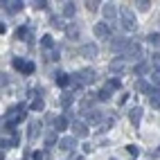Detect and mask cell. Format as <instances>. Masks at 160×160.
<instances>
[{
	"mask_svg": "<svg viewBox=\"0 0 160 160\" xmlns=\"http://www.w3.org/2000/svg\"><path fill=\"white\" fill-rule=\"evenodd\" d=\"M23 117H25V108H23V106H12V108L5 113V124H2V129H7L5 133H14L12 129L23 120Z\"/></svg>",
	"mask_w": 160,
	"mask_h": 160,
	"instance_id": "obj_1",
	"label": "cell"
},
{
	"mask_svg": "<svg viewBox=\"0 0 160 160\" xmlns=\"http://www.w3.org/2000/svg\"><path fill=\"white\" fill-rule=\"evenodd\" d=\"M120 20H122V27H124V29H135V25H138L135 14H133V9H131L129 5L120 7Z\"/></svg>",
	"mask_w": 160,
	"mask_h": 160,
	"instance_id": "obj_2",
	"label": "cell"
},
{
	"mask_svg": "<svg viewBox=\"0 0 160 160\" xmlns=\"http://www.w3.org/2000/svg\"><path fill=\"white\" fill-rule=\"evenodd\" d=\"M77 79H79L81 86H88V83H92L95 79H97V72H95L92 68H83V70L77 72Z\"/></svg>",
	"mask_w": 160,
	"mask_h": 160,
	"instance_id": "obj_3",
	"label": "cell"
},
{
	"mask_svg": "<svg viewBox=\"0 0 160 160\" xmlns=\"http://www.w3.org/2000/svg\"><path fill=\"white\" fill-rule=\"evenodd\" d=\"M124 59H142V48L133 41H129V45L124 50Z\"/></svg>",
	"mask_w": 160,
	"mask_h": 160,
	"instance_id": "obj_4",
	"label": "cell"
},
{
	"mask_svg": "<svg viewBox=\"0 0 160 160\" xmlns=\"http://www.w3.org/2000/svg\"><path fill=\"white\" fill-rule=\"evenodd\" d=\"M95 36H97L99 41L111 38V27H108V23H95Z\"/></svg>",
	"mask_w": 160,
	"mask_h": 160,
	"instance_id": "obj_5",
	"label": "cell"
},
{
	"mask_svg": "<svg viewBox=\"0 0 160 160\" xmlns=\"http://www.w3.org/2000/svg\"><path fill=\"white\" fill-rule=\"evenodd\" d=\"M97 45H95V43H86V45H81L79 48V54L83 57V59H95V57H97Z\"/></svg>",
	"mask_w": 160,
	"mask_h": 160,
	"instance_id": "obj_6",
	"label": "cell"
},
{
	"mask_svg": "<svg viewBox=\"0 0 160 160\" xmlns=\"http://www.w3.org/2000/svg\"><path fill=\"white\" fill-rule=\"evenodd\" d=\"M102 12H104V18H106V20H115V18H117V7H115L113 2H106V5L102 7Z\"/></svg>",
	"mask_w": 160,
	"mask_h": 160,
	"instance_id": "obj_7",
	"label": "cell"
},
{
	"mask_svg": "<svg viewBox=\"0 0 160 160\" xmlns=\"http://www.w3.org/2000/svg\"><path fill=\"white\" fill-rule=\"evenodd\" d=\"M129 120H131L133 126H140V122H142V108L140 106H135V108L129 111Z\"/></svg>",
	"mask_w": 160,
	"mask_h": 160,
	"instance_id": "obj_8",
	"label": "cell"
},
{
	"mask_svg": "<svg viewBox=\"0 0 160 160\" xmlns=\"http://www.w3.org/2000/svg\"><path fill=\"white\" fill-rule=\"evenodd\" d=\"M74 147H77V138H61L59 140V149H63V151H72Z\"/></svg>",
	"mask_w": 160,
	"mask_h": 160,
	"instance_id": "obj_9",
	"label": "cell"
},
{
	"mask_svg": "<svg viewBox=\"0 0 160 160\" xmlns=\"http://www.w3.org/2000/svg\"><path fill=\"white\" fill-rule=\"evenodd\" d=\"M72 131H74V138H86V135H88V126L83 124V122H77V120H74Z\"/></svg>",
	"mask_w": 160,
	"mask_h": 160,
	"instance_id": "obj_10",
	"label": "cell"
},
{
	"mask_svg": "<svg viewBox=\"0 0 160 160\" xmlns=\"http://www.w3.org/2000/svg\"><path fill=\"white\" fill-rule=\"evenodd\" d=\"M126 45H129V41H126V38H122V36H115V38L111 41V48H113L115 52H122V50H126Z\"/></svg>",
	"mask_w": 160,
	"mask_h": 160,
	"instance_id": "obj_11",
	"label": "cell"
},
{
	"mask_svg": "<svg viewBox=\"0 0 160 160\" xmlns=\"http://www.w3.org/2000/svg\"><path fill=\"white\" fill-rule=\"evenodd\" d=\"M2 5H5L7 12L16 14V12H20V9H23V0H7V2H2Z\"/></svg>",
	"mask_w": 160,
	"mask_h": 160,
	"instance_id": "obj_12",
	"label": "cell"
},
{
	"mask_svg": "<svg viewBox=\"0 0 160 160\" xmlns=\"http://www.w3.org/2000/svg\"><path fill=\"white\" fill-rule=\"evenodd\" d=\"M147 97H149V102H151V104L160 106V88H149V90H147Z\"/></svg>",
	"mask_w": 160,
	"mask_h": 160,
	"instance_id": "obj_13",
	"label": "cell"
},
{
	"mask_svg": "<svg viewBox=\"0 0 160 160\" xmlns=\"http://www.w3.org/2000/svg\"><path fill=\"white\" fill-rule=\"evenodd\" d=\"M38 129H41V122L38 120L29 122V140H36V138H38Z\"/></svg>",
	"mask_w": 160,
	"mask_h": 160,
	"instance_id": "obj_14",
	"label": "cell"
},
{
	"mask_svg": "<svg viewBox=\"0 0 160 160\" xmlns=\"http://www.w3.org/2000/svg\"><path fill=\"white\" fill-rule=\"evenodd\" d=\"M54 81H57V86H68V83H70V77H68L66 72H57V74H54Z\"/></svg>",
	"mask_w": 160,
	"mask_h": 160,
	"instance_id": "obj_15",
	"label": "cell"
},
{
	"mask_svg": "<svg viewBox=\"0 0 160 160\" xmlns=\"http://www.w3.org/2000/svg\"><path fill=\"white\" fill-rule=\"evenodd\" d=\"M74 14H77V7H74V2H66V5H63V16H66V18H72Z\"/></svg>",
	"mask_w": 160,
	"mask_h": 160,
	"instance_id": "obj_16",
	"label": "cell"
},
{
	"mask_svg": "<svg viewBox=\"0 0 160 160\" xmlns=\"http://www.w3.org/2000/svg\"><path fill=\"white\" fill-rule=\"evenodd\" d=\"M88 122H90V124H99V122H102V111L92 108V111L88 113Z\"/></svg>",
	"mask_w": 160,
	"mask_h": 160,
	"instance_id": "obj_17",
	"label": "cell"
},
{
	"mask_svg": "<svg viewBox=\"0 0 160 160\" xmlns=\"http://www.w3.org/2000/svg\"><path fill=\"white\" fill-rule=\"evenodd\" d=\"M74 97H77V95H72V92H66V95L61 97V106H63V108H70V106H72V102H74Z\"/></svg>",
	"mask_w": 160,
	"mask_h": 160,
	"instance_id": "obj_18",
	"label": "cell"
},
{
	"mask_svg": "<svg viewBox=\"0 0 160 160\" xmlns=\"http://www.w3.org/2000/svg\"><path fill=\"white\" fill-rule=\"evenodd\" d=\"M124 70V61L122 59H115L113 63H111V72H115V74H120Z\"/></svg>",
	"mask_w": 160,
	"mask_h": 160,
	"instance_id": "obj_19",
	"label": "cell"
},
{
	"mask_svg": "<svg viewBox=\"0 0 160 160\" xmlns=\"http://www.w3.org/2000/svg\"><path fill=\"white\" fill-rule=\"evenodd\" d=\"M147 41H149L153 48H160V32H151V34L147 36Z\"/></svg>",
	"mask_w": 160,
	"mask_h": 160,
	"instance_id": "obj_20",
	"label": "cell"
},
{
	"mask_svg": "<svg viewBox=\"0 0 160 160\" xmlns=\"http://www.w3.org/2000/svg\"><path fill=\"white\" fill-rule=\"evenodd\" d=\"M66 126H68L66 117H57V120H54V131H66Z\"/></svg>",
	"mask_w": 160,
	"mask_h": 160,
	"instance_id": "obj_21",
	"label": "cell"
},
{
	"mask_svg": "<svg viewBox=\"0 0 160 160\" xmlns=\"http://www.w3.org/2000/svg\"><path fill=\"white\" fill-rule=\"evenodd\" d=\"M66 34H68V38H79V27L77 25H68V29H66Z\"/></svg>",
	"mask_w": 160,
	"mask_h": 160,
	"instance_id": "obj_22",
	"label": "cell"
},
{
	"mask_svg": "<svg viewBox=\"0 0 160 160\" xmlns=\"http://www.w3.org/2000/svg\"><path fill=\"white\" fill-rule=\"evenodd\" d=\"M18 144V135H12V138H2V149H9V147H16Z\"/></svg>",
	"mask_w": 160,
	"mask_h": 160,
	"instance_id": "obj_23",
	"label": "cell"
},
{
	"mask_svg": "<svg viewBox=\"0 0 160 160\" xmlns=\"http://www.w3.org/2000/svg\"><path fill=\"white\" fill-rule=\"evenodd\" d=\"M111 90H113V88H108V86H106V88H102V90L97 92V99H102V102L111 99Z\"/></svg>",
	"mask_w": 160,
	"mask_h": 160,
	"instance_id": "obj_24",
	"label": "cell"
},
{
	"mask_svg": "<svg viewBox=\"0 0 160 160\" xmlns=\"http://www.w3.org/2000/svg\"><path fill=\"white\" fill-rule=\"evenodd\" d=\"M43 106H45L43 97H34V102H32V111H43Z\"/></svg>",
	"mask_w": 160,
	"mask_h": 160,
	"instance_id": "obj_25",
	"label": "cell"
},
{
	"mask_svg": "<svg viewBox=\"0 0 160 160\" xmlns=\"http://www.w3.org/2000/svg\"><path fill=\"white\" fill-rule=\"evenodd\" d=\"M147 70H149V66H147V61H140V63H138V66L133 68V72H135V74H144Z\"/></svg>",
	"mask_w": 160,
	"mask_h": 160,
	"instance_id": "obj_26",
	"label": "cell"
},
{
	"mask_svg": "<svg viewBox=\"0 0 160 160\" xmlns=\"http://www.w3.org/2000/svg\"><path fill=\"white\" fill-rule=\"evenodd\" d=\"M52 25L61 27V29H68V23H63V18H59V16H52Z\"/></svg>",
	"mask_w": 160,
	"mask_h": 160,
	"instance_id": "obj_27",
	"label": "cell"
},
{
	"mask_svg": "<svg viewBox=\"0 0 160 160\" xmlns=\"http://www.w3.org/2000/svg\"><path fill=\"white\" fill-rule=\"evenodd\" d=\"M135 7L140 9V12H149V7H151V2H149V0H138V2H135Z\"/></svg>",
	"mask_w": 160,
	"mask_h": 160,
	"instance_id": "obj_28",
	"label": "cell"
},
{
	"mask_svg": "<svg viewBox=\"0 0 160 160\" xmlns=\"http://www.w3.org/2000/svg\"><path fill=\"white\" fill-rule=\"evenodd\" d=\"M54 142H57V133H54V131H50V133L45 135V147H52Z\"/></svg>",
	"mask_w": 160,
	"mask_h": 160,
	"instance_id": "obj_29",
	"label": "cell"
},
{
	"mask_svg": "<svg viewBox=\"0 0 160 160\" xmlns=\"http://www.w3.org/2000/svg\"><path fill=\"white\" fill-rule=\"evenodd\" d=\"M25 66H27L25 59H14V68H16V70H25Z\"/></svg>",
	"mask_w": 160,
	"mask_h": 160,
	"instance_id": "obj_30",
	"label": "cell"
},
{
	"mask_svg": "<svg viewBox=\"0 0 160 160\" xmlns=\"http://www.w3.org/2000/svg\"><path fill=\"white\" fill-rule=\"evenodd\" d=\"M126 151H129V156H138V153H140V149H138V144H129V147H126Z\"/></svg>",
	"mask_w": 160,
	"mask_h": 160,
	"instance_id": "obj_31",
	"label": "cell"
},
{
	"mask_svg": "<svg viewBox=\"0 0 160 160\" xmlns=\"http://www.w3.org/2000/svg\"><path fill=\"white\" fill-rule=\"evenodd\" d=\"M16 36H18V38H29V32H27V27H20V29L16 32Z\"/></svg>",
	"mask_w": 160,
	"mask_h": 160,
	"instance_id": "obj_32",
	"label": "cell"
},
{
	"mask_svg": "<svg viewBox=\"0 0 160 160\" xmlns=\"http://www.w3.org/2000/svg\"><path fill=\"white\" fill-rule=\"evenodd\" d=\"M135 88H138V90H142V92H147V90H149V86H147V81H144V79L138 81V83H135Z\"/></svg>",
	"mask_w": 160,
	"mask_h": 160,
	"instance_id": "obj_33",
	"label": "cell"
},
{
	"mask_svg": "<svg viewBox=\"0 0 160 160\" xmlns=\"http://www.w3.org/2000/svg\"><path fill=\"white\" fill-rule=\"evenodd\" d=\"M151 63L156 66V70H160V54L156 52V54H151Z\"/></svg>",
	"mask_w": 160,
	"mask_h": 160,
	"instance_id": "obj_34",
	"label": "cell"
},
{
	"mask_svg": "<svg viewBox=\"0 0 160 160\" xmlns=\"http://www.w3.org/2000/svg\"><path fill=\"white\" fill-rule=\"evenodd\" d=\"M41 43H43L45 48H52V36H50V34H45L43 38H41Z\"/></svg>",
	"mask_w": 160,
	"mask_h": 160,
	"instance_id": "obj_35",
	"label": "cell"
},
{
	"mask_svg": "<svg viewBox=\"0 0 160 160\" xmlns=\"http://www.w3.org/2000/svg\"><path fill=\"white\" fill-rule=\"evenodd\" d=\"M83 5H86V7L90 9V12H95V9H97V5H99V2H95V0H86V2H83Z\"/></svg>",
	"mask_w": 160,
	"mask_h": 160,
	"instance_id": "obj_36",
	"label": "cell"
},
{
	"mask_svg": "<svg viewBox=\"0 0 160 160\" xmlns=\"http://www.w3.org/2000/svg\"><path fill=\"white\" fill-rule=\"evenodd\" d=\"M151 79H153V83H156V86L160 88V70H156V72L151 74Z\"/></svg>",
	"mask_w": 160,
	"mask_h": 160,
	"instance_id": "obj_37",
	"label": "cell"
},
{
	"mask_svg": "<svg viewBox=\"0 0 160 160\" xmlns=\"http://www.w3.org/2000/svg\"><path fill=\"white\" fill-rule=\"evenodd\" d=\"M106 86H108V88H113V90H115V88H120V79H111L108 83H106Z\"/></svg>",
	"mask_w": 160,
	"mask_h": 160,
	"instance_id": "obj_38",
	"label": "cell"
},
{
	"mask_svg": "<svg viewBox=\"0 0 160 160\" xmlns=\"http://www.w3.org/2000/svg\"><path fill=\"white\" fill-rule=\"evenodd\" d=\"M23 72H25V74H32V72H34V63H29V61H27V66H25Z\"/></svg>",
	"mask_w": 160,
	"mask_h": 160,
	"instance_id": "obj_39",
	"label": "cell"
},
{
	"mask_svg": "<svg viewBox=\"0 0 160 160\" xmlns=\"http://www.w3.org/2000/svg\"><path fill=\"white\" fill-rule=\"evenodd\" d=\"M32 5H34V7H36V9H43V7H45V5H48V2H45V0H41V2H32Z\"/></svg>",
	"mask_w": 160,
	"mask_h": 160,
	"instance_id": "obj_40",
	"label": "cell"
},
{
	"mask_svg": "<svg viewBox=\"0 0 160 160\" xmlns=\"http://www.w3.org/2000/svg\"><path fill=\"white\" fill-rule=\"evenodd\" d=\"M83 151L90 153V151H95V149H92V144H83Z\"/></svg>",
	"mask_w": 160,
	"mask_h": 160,
	"instance_id": "obj_41",
	"label": "cell"
},
{
	"mask_svg": "<svg viewBox=\"0 0 160 160\" xmlns=\"http://www.w3.org/2000/svg\"><path fill=\"white\" fill-rule=\"evenodd\" d=\"M34 160H45V156L43 153H34Z\"/></svg>",
	"mask_w": 160,
	"mask_h": 160,
	"instance_id": "obj_42",
	"label": "cell"
},
{
	"mask_svg": "<svg viewBox=\"0 0 160 160\" xmlns=\"http://www.w3.org/2000/svg\"><path fill=\"white\" fill-rule=\"evenodd\" d=\"M77 160H83V158H77Z\"/></svg>",
	"mask_w": 160,
	"mask_h": 160,
	"instance_id": "obj_43",
	"label": "cell"
},
{
	"mask_svg": "<svg viewBox=\"0 0 160 160\" xmlns=\"http://www.w3.org/2000/svg\"><path fill=\"white\" fill-rule=\"evenodd\" d=\"M111 160H115V158H111Z\"/></svg>",
	"mask_w": 160,
	"mask_h": 160,
	"instance_id": "obj_44",
	"label": "cell"
}]
</instances>
